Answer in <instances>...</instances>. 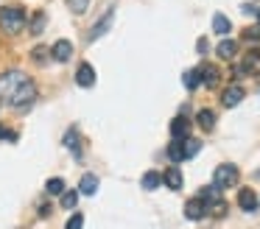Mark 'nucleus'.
Wrapping results in <instances>:
<instances>
[{
  "mask_svg": "<svg viewBox=\"0 0 260 229\" xmlns=\"http://www.w3.org/2000/svg\"><path fill=\"white\" fill-rule=\"evenodd\" d=\"M37 101V84L31 76L20 70L0 73V104L12 109H28Z\"/></svg>",
  "mask_w": 260,
  "mask_h": 229,
  "instance_id": "1",
  "label": "nucleus"
},
{
  "mask_svg": "<svg viewBox=\"0 0 260 229\" xmlns=\"http://www.w3.org/2000/svg\"><path fill=\"white\" fill-rule=\"evenodd\" d=\"M0 28L6 34H20L25 28V9L23 6H3L0 9Z\"/></svg>",
  "mask_w": 260,
  "mask_h": 229,
  "instance_id": "2",
  "label": "nucleus"
},
{
  "mask_svg": "<svg viewBox=\"0 0 260 229\" xmlns=\"http://www.w3.org/2000/svg\"><path fill=\"white\" fill-rule=\"evenodd\" d=\"M235 182H238V168H235V165H218V168H215L213 184H215L218 190L235 187Z\"/></svg>",
  "mask_w": 260,
  "mask_h": 229,
  "instance_id": "3",
  "label": "nucleus"
},
{
  "mask_svg": "<svg viewBox=\"0 0 260 229\" xmlns=\"http://www.w3.org/2000/svg\"><path fill=\"white\" fill-rule=\"evenodd\" d=\"M235 73L238 76H260V50H249Z\"/></svg>",
  "mask_w": 260,
  "mask_h": 229,
  "instance_id": "4",
  "label": "nucleus"
},
{
  "mask_svg": "<svg viewBox=\"0 0 260 229\" xmlns=\"http://www.w3.org/2000/svg\"><path fill=\"white\" fill-rule=\"evenodd\" d=\"M112 20H115V9H109L107 14H104L101 20H98L95 25L90 28V34H87V42H95V39H101L104 34H107L109 28H112Z\"/></svg>",
  "mask_w": 260,
  "mask_h": 229,
  "instance_id": "5",
  "label": "nucleus"
},
{
  "mask_svg": "<svg viewBox=\"0 0 260 229\" xmlns=\"http://www.w3.org/2000/svg\"><path fill=\"white\" fill-rule=\"evenodd\" d=\"M76 84L84 87V89L95 84V67H92L90 61H81V64H79V70H76Z\"/></svg>",
  "mask_w": 260,
  "mask_h": 229,
  "instance_id": "6",
  "label": "nucleus"
},
{
  "mask_svg": "<svg viewBox=\"0 0 260 229\" xmlns=\"http://www.w3.org/2000/svg\"><path fill=\"white\" fill-rule=\"evenodd\" d=\"M196 73H199V84H204V87H210V89H213L215 84H218V78H221V73H218L215 64H202Z\"/></svg>",
  "mask_w": 260,
  "mask_h": 229,
  "instance_id": "7",
  "label": "nucleus"
},
{
  "mask_svg": "<svg viewBox=\"0 0 260 229\" xmlns=\"http://www.w3.org/2000/svg\"><path fill=\"white\" fill-rule=\"evenodd\" d=\"M70 56H73V42H70V39H59V42L51 48V59L53 61H68Z\"/></svg>",
  "mask_w": 260,
  "mask_h": 229,
  "instance_id": "8",
  "label": "nucleus"
},
{
  "mask_svg": "<svg viewBox=\"0 0 260 229\" xmlns=\"http://www.w3.org/2000/svg\"><path fill=\"white\" fill-rule=\"evenodd\" d=\"M243 101V87L241 84H232V87H226L224 89V95H221V104L230 109V106H238Z\"/></svg>",
  "mask_w": 260,
  "mask_h": 229,
  "instance_id": "9",
  "label": "nucleus"
},
{
  "mask_svg": "<svg viewBox=\"0 0 260 229\" xmlns=\"http://www.w3.org/2000/svg\"><path fill=\"white\" fill-rule=\"evenodd\" d=\"M204 212H207V204L199 199H190L185 204V218H190V221H199V218H204Z\"/></svg>",
  "mask_w": 260,
  "mask_h": 229,
  "instance_id": "10",
  "label": "nucleus"
},
{
  "mask_svg": "<svg viewBox=\"0 0 260 229\" xmlns=\"http://www.w3.org/2000/svg\"><path fill=\"white\" fill-rule=\"evenodd\" d=\"M64 145L70 148V154H73L76 159L81 156V140H79V128H76V126L64 132Z\"/></svg>",
  "mask_w": 260,
  "mask_h": 229,
  "instance_id": "11",
  "label": "nucleus"
},
{
  "mask_svg": "<svg viewBox=\"0 0 260 229\" xmlns=\"http://www.w3.org/2000/svg\"><path fill=\"white\" fill-rule=\"evenodd\" d=\"M238 204H241V210H246V212L257 210V195H254V190L243 187L241 193H238Z\"/></svg>",
  "mask_w": 260,
  "mask_h": 229,
  "instance_id": "12",
  "label": "nucleus"
},
{
  "mask_svg": "<svg viewBox=\"0 0 260 229\" xmlns=\"http://www.w3.org/2000/svg\"><path fill=\"white\" fill-rule=\"evenodd\" d=\"M171 134H174V140H187V134H190V120H187V117H174Z\"/></svg>",
  "mask_w": 260,
  "mask_h": 229,
  "instance_id": "13",
  "label": "nucleus"
},
{
  "mask_svg": "<svg viewBox=\"0 0 260 229\" xmlns=\"http://www.w3.org/2000/svg\"><path fill=\"white\" fill-rule=\"evenodd\" d=\"M95 190H98V176L95 173H84L81 182H79V193L81 195H95Z\"/></svg>",
  "mask_w": 260,
  "mask_h": 229,
  "instance_id": "14",
  "label": "nucleus"
},
{
  "mask_svg": "<svg viewBox=\"0 0 260 229\" xmlns=\"http://www.w3.org/2000/svg\"><path fill=\"white\" fill-rule=\"evenodd\" d=\"M162 182L168 184L171 190H179V187H182V171H179L176 165H171L168 171L162 173Z\"/></svg>",
  "mask_w": 260,
  "mask_h": 229,
  "instance_id": "15",
  "label": "nucleus"
},
{
  "mask_svg": "<svg viewBox=\"0 0 260 229\" xmlns=\"http://www.w3.org/2000/svg\"><path fill=\"white\" fill-rule=\"evenodd\" d=\"M213 31L218 34V37H226V34L232 31V22H230V17H224V14H215V17H213Z\"/></svg>",
  "mask_w": 260,
  "mask_h": 229,
  "instance_id": "16",
  "label": "nucleus"
},
{
  "mask_svg": "<svg viewBox=\"0 0 260 229\" xmlns=\"http://www.w3.org/2000/svg\"><path fill=\"white\" fill-rule=\"evenodd\" d=\"M168 159L171 162H182L185 159V140H174L168 145Z\"/></svg>",
  "mask_w": 260,
  "mask_h": 229,
  "instance_id": "17",
  "label": "nucleus"
},
{
  "mask_svg": "<svg viewBox=\"0 0 260 229\" xmlns=\"http://www.w3.org/2000/svg\"><path fill=\"white\" fill-rule=\"evenodd\" d=\"M140 184H143L146 190H157L159 184H162V173H157V171H148V173H143Z\"/></svg>",
  "mask_w": 260,
  "mask_h": 229,
  "instance_id": "18",
  "label": "nucleus"
},
{
  "mask_svg": "<svg viewBox=\"0 0 260 229\" xmlns=\"http://www.w3.org/2000/svg\"><path fill=\"white\" fill-rule=\"evenodd\" d=\"M45 25H48V17L42 14V11H37V14L31 17V22H28V34H34V37H37V34L45 31Z\"/></svg>",
  "mask_w": 260,
  "mask_h": 229,
  "instance_id": "19",
  "label": "nucleus"
},
{
  "mask_svg": "<svg viewBox=\"0 0 260 229\" xmlns=\"http://www.w3.org/2000/svg\"><path fill=\"white\" fill-rule=\"evenodd\" d=\"M196 120H199V126H202L204 132H213V126H215V112H213V109H202Z\"/></svg>",
  "mask_w": 260,
  "mask_h": 229,
  "instance_id": "20",
  "label": "nucleus"
},
{
  "mask_svg": "<svg viewBox=\"0 0 260 229\" xmlns=\"http://www.w3.org/2000/svg\"><path fill=\"white\" fill-rule=\"evenodd\" d=\"M235 53H238V42H232V39L218 42V56L221 59H235Z\"/></svg>",
  "mask_w": 260,
  "mask_h": 229,
  "instance_id": "21",
  "label": "nucleus"
},
{
  "mask_svg": "<svg viewBox=\"0 0 260 229\" xmlns=\"http://www.w3.org/2000/svg\"><path fill=\"white\" fill-rule=\"evenodd\" d=\"M76 204H79V193H76V190H64L62 193V207L64 210H76Z\"/></svg>",
  "mask_w": 260,
  "mask_h": 229,
  "instance_id": "22",
  "label": "nucleus"
},
{
  "mask_svg": "<svg viewBox=\"0 0 260 229\" xmlns=\"http://www.w3.org/2000/svg\"><path fill=\"white\" fill-rule=\"evenodd\" d=\"M31 59H34V61H42V64H45V61L51 59V48H45V45H37V48L31 50Z\"/></svg>",
  "mask_w": 260,
  "mask_h": 229,
  "instance_id": "23",
  "label": "nucleus"
},
{
  "mask_svg": "<svg viewBox=\"0 0 260 229\" xmlns=\"http://www.w3.org/2000/svg\"><path fill=\"white\" fill-rule=\"evenodd\" d=\"M45 190H48L51 195H62V193H64V182H62V179H48Z\"/></svg>",
  "mask_w": 260,
  "mask_h": 229,
  "instance_id": "24",
  "label": "nucleus"
},
{
  "mask_svg": "<svg viewBox=\"0 0 260 229\" xmlns=\"http://www.w3.org/2000/svg\"><path fill=\"white\" fill-rule=\"evenodd\" d=\"M199 148H202V143H199V140H190V137H187V140H185V159L196 156V154H199Z\"/></svg>",
  "mask_w": 260,
  "mask_h": 229,
  "instance_id": "25",
  "label": "nucleus"
},
{
  "mask_svg": "<svg viewBox=\"0 0 260 229\" xmlns=\"http://www.w3.org/2000/svg\"><path fill=\"white\" fill-rule=\"evenodd\" d=\"M68 6L73 9V14H84L90 9V0H68Z\"/></svg>",
  "mask_w": 260,
  "mask_h": 229,
  "instance_id": "26",
  "label": "nucleus"
},
{
  "mask_svg": "<svg viewBox=\"0 0 260 229\" xmlns=\"http://www.w3.org/2000/svg\"><path fill=\"white\" fill-rule=\"evenodd\" d=\"M182 81H185V87H187V89H196V84H199V73H196V70H187Z\"/></svg>",
  "mask_w": 260,
  "mask_h": 229,
  "instance_id": "27",
  "label": "nucleus"
},
{
  "mask_svg": "<svg viewBox=\"0 0 260 229\" xmlns=\"http://www.w3.org/2000/svg\"><path fill=\"white\" fill-rule=\"evenodd\" d=\"M243 39H246V42H260V25L246 28V31H243Z\"/></svg>",
  "mask_w": 260,
  "mask_h": 229,
  "instance_id": "28",
  "label": "nucleus"
},
{
  "mask_svg": "<svg viewBox=\"0 0 260 229\" xmlns=\"http://www.w3.org/2000/svg\"><path fill=\"white\" fill-rule=\"evenodd\" d=\"M81 226H84V215L76 212V215H70V221H68V226H64V229H81Z\"/></svg>",
  "mask_w": 260,
  "mask_h": 229,
  "instance_id": "29",
  "label": "nucleus"
},
{
  "mask_svg": "<svg viewBox=\"0 0 260 229\" xmlns=\"http://www.w3.org/2000/svg\"><path fill=\"white\" fill-rule=\"evenodd\" d=\"M0 140H9V143H14V140H17V132H12V128H3V126H0Z\"/></svg>",
  "mask_w": 260,
  "mask_h": 229,
  "instance_id": "30",
  "label": "nucleus"
},
{
  "mask_svg": "<svg viewBox=\"0 0 260 229\" xmlns=\"http://www.w3.org/2000/svg\"><path fill=\"white\" fill-rule=\"evenodd\" d=\"M207 48H210L207 39H199V42H196V50H199V53H207Z\"/></svg>",
  "mask_w": 260,
  "mask_h": 229,
  "instance_id": "31",
  "label": "nucleus"
},
{
  "mask_svg": "<svg viewBox=\"0 0 260 229\" xmlns=\"http://www.w3.org/2000/svg\"><path fill=\"white\" fill-rule=\"evenodd\" d=\"M254 14H257V22H260V9H254Z\"/></svg>",
  "mask_w": 260,
  "mask_h": 229,
  "instance_id": "32",
  "label": "nucleus"
}]
</instances>
